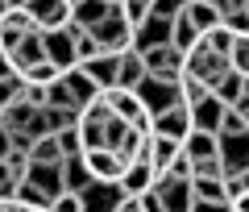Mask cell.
Wrapping results in <instances>:
<instances>
[{
    "mask_svg": "<svg viewBox=\"0 0 249 212\" xmlns=\"http://www.w3.org/2000/svg\"><path fill=\"white\" fill-rule=\"evenodd\" d=\"M183 75H191V79H199L204 88L216 92L232 75V58H229V54H220V50H212V46L199 38V46L187 54V71H183Z\"/></svg>",
    "mask_w": 249,
    "mask_h": 212,
    "instance_id": "1",
    "label": "cell"
},
{
    "mask_svg": "<svg viewBox=\"0 0 249 212\" xmlns=\"http://www.w3.org/2000/svg\"><path fill=\"white\" fill-rule=\"evenodd\" d=\"M137 92H142V100H145V108H150V116L166 113V108H175V104H187V100H183V75H178V79L150 75V79H145Z\"/></svg>",
    "mask_w": 249,
    "mask_h": 212,
    "instance_id": "2",
    "label": "cell"
},
{
    "mask_svg": "<svg viewBox=\"0 0 249 212\" xmlns=\"http://www.w3.org/2000/svg\"><path fill=\"white\" fill-rule=\"evenodd\" d=\"M108 104H112V113L121 116V121H129V125H133V129H142V133H154V116H150V108H145L142 92H124V88H112V92H108Z\"/></svg>",
    "mask_w": 249,
    "mask_h": 212,
    "instance_id": "3",
    "label": "cell"
},
{
    "mask_svg": "<svg viewBox=\"0 0 249 212\" xmlns=\"http://www.w3.org/2000/svg\"><path fill=\"white\" fill-rule=\"evenodd\" d=\"M83 162H88V171H91V179H96V183H121L124 167H129V162H124L116 150H108V146L83 150Z\"/></svg>",
    "mask_w": 249,
    "mask_h": 212,
    "instance_id": "4",
    "label": "cell"
},
{
    "mask_svg": "<svg viewBox=\"0 0 249 212\" xmlns=\"http://www.w3.org/2000/svg\"><path fill=\"white\" fill-rule=\"evenodd\" d=\"M154 187H158V171H154L150 158H133L129 167H124V175H121V192L129 195V200H142V195H150Z\"/></svg>",
    "mask_w": 249,
    "mask_h": 212,
    "instance_id": "5",
    "label": "cell"
},
{
    "mask_svg": "<svg viewBox=\"0 0 249 212\" xmlns=\"http://www.w3.org/2000/svg\"><path fill=\"white\" fill-rule=\"evenodd\" d=\"M71 13H75L71 0H29V17H34L37 29H46V34L67 29L71 25Z\"/></svg>",
    "mask_w": 249,
    "mask_h": 212,
    "instance_id": "6",
    "label": "cell"
},
{
    "mask_svg": "<svg viewBox=\"0 0 249 212\" xmlns=\"http://www.w3.org/2000/svg\"><path fill=\"white\" fill-rule=\"evenodd\" d=\"M154 192L162 195L166 212H191V208H196V183H191V179L158 175V187H154Z\"/></svg>",
    "mask_w": 249,
    "mask_h": 212,
    "instance_id": "7",
    "label": "cell"
},
{
    "mask_svg": "<svg viewBox=\"0 0 249 212\" xmlns=\"http://www.w3.org/2000/svg\"><path fill=\"white\" fill-rule=\"evenodd\" d=\"M0 54H4V62L17 67V71H29V67H37V62H46V29H34V34L21 38L13 50H0Z\"/></svg>",
    "mask_w": 249,
    "mask_h": 212,
    "instance_id": "8",
    "label": "cell"
},
{
    "mask_svg": "<svg viewBox=\"0 0 249 212\" xmlns=\"http://www.w3.org/2000/svg\"><path fill=\"white\" fill-rule=\"evenodd\" d=\"M183 154H187V150H183V141H178V137L150 133V141H145V154H142V158H150L158 175H170V171H175V162L183 158Z\"/></svg>",
    "mask_w": 249,
    "mask_h": 212,
    "instance_id": "9",
    "label": "cell"
},
{
    "mask_svg": "<svg viewBox=\"0 0 249 212\" xmlns=\"http://www.w3.org/2000/svg\"><path fill=\"white\" fill-rule=\"evenodd\" d=\"M46 58H50L62 75L79 67V42L71 38V29H54V34H46Z\"/></svg>",
    "mask_w": 249,
    "mask_h": 212,
    "instance_id": "10",
    "label": "cell"
},
{
    "mask_svg": "<svg viewBox=\"0 0 249 212\" xmlns=\"http://www.w3.org/2000/svg\"><path fill=\"white\" fill-rule=\"evenodd\" d=\"M175 42V21L170 17H158V13H150V17L137 25V42H133V50H154V46H170Z\"/></svg>",
    "mask_w": 249,
    "mask_h": 212,
    "instance_id": "11",
    "label": "cell"
},
{
    "mask_svg": "<svg viewBox=\"0 0 249 212\" xmlns=\"http://www.w3.org/2000/svg\"><path fill=\"white\" fill-rule=\"evenodd\" d=\"M37 29V21L29 17V9H4L0 13V50H13L21 38H29Z\"/></svg>",
    "mask_w": 249,
    "mask_h": 212,
    "instance_id": "12",
    "label": "cell"
},
{
    "mask_svg": "<svg viewBox=\"0 0 249 212\" xmlns=\"http://www.w3.org/2000/svg\"><path fill=\"white\" fill-rule=\"evenodd\" d=\"M191 129H196L191 104H175V108H166V113L154 116V133H162V137H178V141H187V137H191Z\"/></svg>",
    "mask_w": 249,
    "mask_h": 212,
    "instance_id": "13",
    "label": "cell"
},
{
    "mask_svg": "<svg viewBox=\"0 0 249 212\" xmlns=\"http://www.w3.org/2000/svg\"><path fill=\"white\" fill-rule=\"evenodd\" d=\"M220 158L229 167V175L249 171V129L245 133H220Z\"/></svg>",
    "mask_w": 249,
    "mask_h": 212,
    "instance_id": "14",
    "label": "cell"
},
{
    "mask_svg": "<svg viewBox=\"0 0 249 212\" xmlns=\"http://www.w3.org/2000/svg\"><path fill=\"white\" fill-rule=\"evenodd\" d=\"M29 183L42 187L50 200H58V195L67 192V171H62V162H34V167H29Z\"/></svg>",
    "mask_w": 249,
    "mask_h": 212,
    "instance_id": "15",
    "label": "cell"
},
{
    "mask_svg": "<svg viewBox=\"0 0 249 212\" xmlns=\"http://www.w3.org/2000/svg\"><path fill=\"white\" fill-rule=\"evenodd\" d=\"M224 113H229V104H224L220 96H204L199 104H191V116H196V129H204V133H216L220 137V125H224Z\"/></svg>",
    "mask_w": 249,
    "mask_h": 212,
    "instance_id": "16",
    "label": "cell"
},
{
    "mask_svg": "<svg viewBox=\"0 0 249 212\" xmlns=\"http://www.w3.org/2000/svg\"><path fill=\"white\" fill-rule=\"evenodd\" d=\"M129 195L121 192V183H96L91 192H83V212H121V204Z\"/></svg>",
    "mask_w": 249,
    "mask_h": 212,
    "instance_id": "17",
    "label": "cell"
},
{
    "mask_svg": "<svg viewBox=\"0 0 249 212\" xmlns=\"http://www.w3.org/2000/svg\"><path fill=\"white\" fill-rule=\"evenodd\" d=\"M145 79H150L145 54H142V50H124V54H121V75H116V88H124V92H137Z\"/></svg>",
    "mask_w": 249,
    "mask_h": 212,
    "instance_id": "18",
    "label": "cell"
},
{
    "mask_svg": "<svg viewBox=\"0 0 249 212\" xmlns=\"http://www.w3.org/2000/svg\"><path fill=\"white\" fill-rule=\"evenodd\" d=\"M112 13H116V4H108V0H79L75 13H71V21L83 25V29H96V25H104Z\"/></svg>",
    "mask_w": 249,
    "mask_h": 212,
    "instance_id": "19",
    "label": "cell"
},
{
    "mask_svg": "<svg viewBox=\"0 0 249 212\" xmlns=\"http://www.w3.org/2000/svg\"><path fill=\"white\" fill-rule=\"evenodd\" d=\"M183 13H187V21H191V25L199 29V38H204V34H212V29H220V25H224V21H220V9H216L212 0H191V4H187Z\"/></svg>",
    "mask_w": 249,
    "mask_h": 212,
    "instance_id": "20",
    "label": "cell"
},
{
    "mask_svg": "<svg viewBox=\"0 0 249 212\" xmlns=\"http://www.w3.org/2000/svg\"><path fill=\"white\" fill-rule=\"evenodd\" d=\"M183 150L191 162H204V158H216L220 154V137L216 133H204V129H191V137L183 141Z\"/></svg>",
    "mask_w": 249,
    "mask_h": 212,
    "instance_id": "21",
    "label": "cell"
},
{
    "mask_svg": "<svg viewBox=\"0 0 249 212\" xmlns=\"http://www.w3.org/2000/svg\"><path fill=\"white\" fill-rule=\"evenodd\" d=\"M29 92V79H25V71L9 67L4 62V71H0V96H4V104H21Z\"/></svg>",
    "mask_w": 249,
    "mask_h": 212,
    "instance_id": "22",
    "label": "cell"
},
{
    "mask_svg": "<svg viewBox=\"0 0 249 212\" xmlns=\"http://www.w3.org/2000/svg\"><path fill=\"white\" fill-rule=\"evenodd\" d=\"M62 171H67V192L83 195V192H91V187H96V179H91V171H88V162H83V154L67 158V162H62Z\"/></svg>",
    "mask_w": 249,
    "mask_h": 212,
    "instance_id": "23",
    "label": "cell"
},
{
    "mask_svg": "<svg viewBox=\"0 0 249 212\" xmlns=\"http://www.w3.org/2000/svg\"><path fill=\"white\" fill-rule=\"evenodd\" d=\"M34 162H67V150H62L58 133H50V137H37V141H34Z\"/></svg>",
    "mask_w": 249,
    "mask_h": 212,
    "instance_id": "24",
    "label": "cell"
},
{
    "mask_svg": "<svg viewBox=\"0 0 249 212\" xmlns=\"http://www.w3.org/2000/svg\"><path fill=\"white\" fill-rule=\"evenodd\" d=\"M196 183V200H232L229 179H191Z\"/></svg>",
    "mask_w": 249,
    "mask_h": 212,
    "instance_id": "25",
    "label": "cell"
},
{
    "mask_svg": "<svg viewBox=\"0 0 249 212\" xmlns=\"http://www.w3.org/2000/svg\"><path fill=\"white\" fill-rule=\"evenodd\" d=\"M17 204H25V208H37V212H50V208H54V200L42 192V187H34V183H21Z\"/></svg>",
    "mask_w": 249,
    "mask_h": 212,
    "instance_id": "26",
    "label": "cell"
},
{
    "mask_svg": "<svg viewBox=\"0 0 249 212\" xmlns=\"http://www.w3.org/2000/svg\"><path fill=\"white\" fill-rule=\"evenodd\" d=\"M216 96H220V100H224V104H229V108H237L241 100H245V79H241L237 71H232L229 79H224L220 88H216Z\"/></svg>",
    "mask_w": 249,
    "mask_h": 212,
    "instance_id": "27",
    "label": "cell"
},
{
    "mask_svg": "<svg viewBox=\"0 0 249 212\" xmlns=\"http://www.w3.org/2000/svg\"><path fill=\"white\" fill-rule=\"evenodd\" d=\"M46 108H79V100H75V92H71L67 79L50 83V104H46Z\"/></svg>",
    "mask_w": 249,
    "mask_h": 212,
    "instance_id": "28",
    "label": "cell"
},
{
    "mask_svg": "<svg viewBox=\"0 0 249 212\" xmlns=\"http://www.w3.org/2000/svg\"><path fill=\"white\" fill-rule=\"evenodd\" d=\"M232 71H237L241 79H249V34H237V46H232Z\"/></svg>",
    "mask_w": 249,
    "mask_h": 212,
    "instance_id": "29",
    "label": "cell"
},
{
    "mask_svg": "<svg viewBox=\"0 0 249 212\" xmlns=\"http://www.w3.org/2000/svg\"><path fill=\"white\" fill-rule=\"evenodd\" d=\"M245 129H249V116L241 113V108H229V113H224L220 133H245Z\"/></svg>",
    "mask_w": 249,
    "mask_h": 212,
    "instance_id": "30",
    "label": "cell"
},
{
    "mask_svg": "<svg viewBox=\"0 0 249 212\" xmlns=\"http://www.w3.org/2000/svg\"><path fill=\"white\" fill-rule=\"evenodd\" d=\"M187 4H191V0H154V13H158V17H170V21H175L178 13L187 9Z\"/></svg>",
    "mask_w": 249,
    "mask_h": 212,
    "instance_id": "31",
    "label": "cell"
},
{
    "mask_svg": "<svg viewBox=\"0 0 249 212\" xmlns=\"http://www.w3.org/2000/svg\"><path fill=\"white\" fill-rule=\"evenodd\" d=\"M50 212H83V195H75V192H62L58 200H54V208Z\"/></svg>",
    "mask_w": 249,
    "mask_h": 212,
    "instance_id": "32",
    "label": "cell"
},
{
    "mask_svg": "<svg viewBox=\"0 0 249 212\" xmlns=\"http://www.w3.org/2000/svg\"><path fill=\"white\" fill-rule=\"evenodd\" d=\"M216 9H220V21L224 17H237V13H249V0H212Z\"/></svg>",
    "mask_w": 249,
    "mask_h": 212,
    "instance_id": "33",
    "label": "cell"
},
{
    "mask_svg": "<svg viewBox=\"0 0 249 212\" xmlns=\"http://www.w3.org/2000/svg\"><path fill=\"white\" fill-rule=\"evenodd\" d=\"M191 212H232V200H196Z\"/></svg>",
    "mask_w": 249,
    "mask_h": 212,
    "instance_id": "34",
    "label": "cell"
},
{
    "mask_svg": "<svg viewBox=\"0 0 249 212\" xmlns=\"http://www.w3.org/2000/svg\"><path fill=\"white\" fill-rule=\"evenodd\" d=\"M249 192V171H241V175H229V195L237 200V195Z\"/></svg>",
    "mask_w": 249,
    "mask_h": 212,
    "instance_id": "35",
    "label": "cell"
},
{
    "mask_svg": "<svg viewBox=\"0 0 249 212\" xmlns=\"http://www.w3.org/2000/svg\"><path fill=\"white\" fill-rule=\"evenodd\" d=\"M142 212H166V204H162V195H158V192L142 195Z\"/></svg>",
    "mask_w": 249,
    "mask_h": 212,
    "instance_id": "36",
    "label": "cell"
},
{
    "mask_svg": "<svg viewBox=\"0 0 249 212\" xmlns=\"http://www.w3.org/2000/svg\"><path fill=\"white\" fill-rule=\"evenodd\" d=\"M232 212H249V192H245V195H237V200H232Z\"/></svg>",
    "mask_w": 249,
    "mask_h": 212,
    "instance_id": "37",
    "label": "cell"
},
{
    "mask_svg": "<svg viewBox=\"0 0 249 212\" xmlns=\"http://www.w3.org/2000/svg\"><path fill=\"white\" fill-rule=\"evenodd\" d=\"M121 212H142V200H124V204H121Z\"/></svg>",
    "mask_w": 249,
    "mask_h": 212,
    "instance_id": "38",
    "label": "cell"
},
{
    "mask_svg": "<svg viewBox=\"0 0 249 212\" xmlns=\"http://www.w3.org/2000/svg\"><path fill=\"white\" fill-rule=\"evenodd\" d=\"M4 9H29V0H4Z\"/></svg>",
    "mask_w": 249,
    "mask_h": 212,
    "instance_id": "39",
    "label": "cell"
},
{
    "mask_svg": "<svg viewBox=\"0 0 249 212\" xmlns=\"http://www.w3.org/2000/svg\"><path fill=\"white\" fill-rule=\"evenodd\" d=\"M108 4H116V9H121V4H124V0H108Z\"/></svg>",
    "mask_w": 249,
    "mask_h": 212,
    "instance_id": "40",
    "label": "cell"
},
{
    "mask_svg": "<svg viewBox=\"0 0 249 212\" xmlns=\"http://www.w3.org/2000/svg\"><path fill=\"white\" fill-rule=\"evenodd\" d=\"M71 4H79V0H71Z\"/></svg>",
    "mask_w": 249,
    "mask_h": 212,
    "instance_id": "41",
    "label": "cell"
},
{
    "mask_svg": "<svg viewBox=\"0 0 249 212\" xmlns=\"http://www.w3.org/2000/svg\"><path fill=\"white\" fill-rule=\"evenodd\" d=\"M150 4H154V0H150Z\"/></svg>",
    "mask_w": 249,
    "mask_h": 212,
    "instance_id": "42",
    "label": "cell"
},
{
    "mask_svg": "<svg viewBox=\"0 0 249 212\" xmlns=\"http://www.w3.org/2000/svg\"><path fill=\"white\" fill-rule=\"evenodd\" d=\"M245 116H249V113H245Z\"/></svg>",
    "mask_w": 249,
    "mask_h": 212,
    "instance_id": "43",
    "label": "cell"
}]
</instances>
